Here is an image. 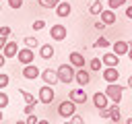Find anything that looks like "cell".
Here are the masks:
<instances>
[{"label":"cell","mask_w":132,"mask_h":124,"mask_svg":"<svg viewBox=\"0 0 132 124\" xmlns=\"http://www.w3.org/2000/svg\"><path fill=\"white\" fill-rule=\"evenodd\" d=\"M58 79H60V83H64V85H70V83H74V76H76V68L68 62V64H60L58 68Z\"/></svg>","instance_id":"1"},{"label":"cell","mask_w":132,"mask_h":124,"mask_svg":"<svg viewBox=\"0 0 132 124\" xmlns=\"http://www.w3.org/2000/svg\"><path fill=\"white\" fill-rule=\"evenodd\" d=\"M124 91H126V89H124V85H120V83H107V87H105V95L109 97L111 103H120Z\"/></svg>","instance_id":"2"},{"label":"cell","mask_w":132,"mask_h":124,"mask_svg":"<svg viewBox=\"0 0 132 124\" xmlns=\"http://www.w3.org/2000/svg\"><path fill=\"white\" fill-rule=\"evenodd\" d=\"M74 112H76V103H74L70 97L64 99V101H60V105H58V116H60V118H66V120H68Z\"/></svg>","instance_id":"3"},{"label":"cell","mask_w":132,"mask_h":124,"mask_svg":"<svg viewBox=\"0 0 132 124\" xmlns=\"http://www.w3.org/2000/svg\"><path fill=\"white\" fill-rule=\"evenodd\" d=\"M54 97H56V93H54V85H43V87L39 89V103L50 105V103L54 101Z\"/></svg>","instance_id":"4"},{"label":"cell","mask_w":132,"mask_h":124,"mask_svg":"<svg viewBox=\"0 0 132 124\" xmlns=\"http://www.w3.org/2000/svg\"><path fill=\"white\" fill-rule=\"evenodd\" d=\"M66 35H68L66 25H52V27H50V37H52L54 41H64Z\"/></svg>","instance_id":"5"},{"label":"cell","mask_w":132,"mask_h":124,"mask_svg":"<svg viewBox=\"0 0 132 124\" xmlns=\"http://www.w3.org/2000/svg\"><path fill=\"white\" fill-rule=\"evenodd\" d=\"M33 58H35V54H33V48H21L19 50V54H16V60L25 66V64H33Z\"/></svg>","instance_id":"6"},{"label":"cell","mask_w":132,"mask_h":124,"mask_svg":"<svg viewBox=\"0 0 132 124\" xmlns=\"http://www.w3.org/2000/svg\"><path fill=\"white\" fill-rule=\"evenodd\" d=\"M101 76H103V81H105V83H118V79H120L118 66H103Z\"/></svg>","instance_id":"7"},{"label":"cell","mask_w":132,"mask_h":124,"mask_svg":"<svg viewBox=\"0 0 132 124\" xmlns=\"http://www.w3.org/2000/svg\"><path fill=\"white\" fill-rule=\"evenodd\" d=\"M68 97L76 103V105H85L87 103V91H82V87H78V89H72V91H68Z\"/></svg>","instance_id":"8"},{"label":"cell","mask_w":132,"mask_h":124,"mask_svg":"<svg viewBox=\"0 0 132 124\" xmlns=\"http://www.w3.org/2000/svg\"><path fill=\"white\" fill-rule=\"evenodd\" d=\"M21 74H23L27 81H35V79H39V76H41V70H39L35 64H25Z\"/></svg>","instance_id":"9"},{"label":"cell","mask_w":132,"mask_h":124,"mask_svg":"<svg viewBox=\"0 0 132 124\" xmlns=\"http://www.w3.org/2000/svg\"><path fill=\"white\" fill-rule=\"evenodd\" d=\"M41 81H43L45 85H58V83H60V79H58V70H54V68H45V70H41Z\"/></svg>","instance_id":"10"},{"label":"cell","mask_w":132,"mask_h":124,"mask_svg":"<svg viewBox=\"0 0 132 124\" xmlns=\"http://www.w3.org/2000/svg\"><path fill=\"white\" fill-rule=\"evenodd\" d=\"M74 81L78 83V87H87V85L91 83V70H87L85 66H82V68H76V76H74Z\"/></svg>","instance_id":"11"},{"label":"cell","mask_w":132,"mask_h":124,"mask_svg":"<svg viewBox=\"0 0 132 124\" xmlns=\"http://www.w3.org/2000/svg\"><path fill=\"white\" fill-rule=\"evenodd\" d=\"M99 21H101V23H105V25H113V23L118 21L116 10H113V8H103V10H101V14H99Z\"/></svg>","instance_id":"12"},{"label":"cell","mask_w":132,"mask_h":124,"mask_svg":"<svg viewBox=\"0 0 132 124\" xmlns=\"http://www.w3.org/2000/svg\"><path fill=\"white\" fill-rule=\"evenodd\" d=\"M93 103H95L97 110L107 107V105H109V97L105 95V91H95V95H93Z\"/></svg>","instance_id":"13"},{"label":"cell","mask_w":132,"mask_h":124,"mask_svg":"<svg viewBox=\"0 0 132 124\" xmlns=\"http://www.w3.org/2000/svg\"><path fill=\"white\" fill-rule=\"evenodd\" d=\"M68 62H70L74 68H82L87 60H85V56H82L80 52H70V54H68Z\"/></svg>","instance_id":"14"},{"label":"cell","mask_w":132,"mask_h":124,"mask_svg":"<svg viewBox=\"0 0 132 124\" xmlns=\"http://www.w3.org/2000/svg\"><path fill=\"white\" fill-rule=\"evenodd\" d=\"M111 50H113L118 56H128L130 41H113V43H111Z\"/></svg>","instance_id":"15"},{"label":"cell","mask_w":132,"mask_h":124,"mask_svg":"<svg viewBox=\"0 0 132 124\" xmlns=\"http://www.w3.org/2000/svg\"><path fill=\"white\" fill-rule=\"evenodd\" d=\"M54 54H56V50H54L52 43H43V45H39V58H41V60H52Z\"/></svg>","instance_id":"16"},{"label":"cell","mask_w":132,"mask_h":124,"mask_svg":"<svg viewBox=\"0 0 132 124\" xmlns=\"http://www.w3.org/2000/svg\"><path fill=\"white\" fill-rule=\"evenodd\" d=\"M101 60H103V64H105V66H118V64H120V56H118L113 50H111V52H107V54H103V56H101Z\"/></svg>","instance_id":"17"},{"label":"cell","mask_w":132,"mask_h":124,"mask_svg":"<svg viewBox=\"0 0 132 124\" xmlns=\"http://www.w3.org/2000/svg\"><path fill=\"white\" fill-rule=\"evenodd\" d=\"M70 12H72V6H70V2H62V0H60V2H58V6H56V14L62 19V17H68Z\"/></svg>","instance_id":"18"},{"label":"cell","mask_w":132,"mask_h":124,"mask_svg":"<svg viewBox=\"0 0 132 124\" xmlns=\"http://www.w3.org/2000/svg\"><path fill=\"white\" fill-rule=\"evenodd\" d=\"M19 50H21V48L16 45V41H8V43L4 45V50H2V52H4V56H6V58H16Z\"/></svg>","instance_id":"19"},{"label":"cell","mask_w":132,"mask_h":124,"mask_svg":"<svg viewBox=\"0 0 132 124\" xmlns=\"http://www.w3.org/2000/svg\"><path fill=\"white\" fill-rule=\"evenodd\" d=\"M103 66H105V64H103L101 58H91V62H89V70H91V72H101Z\"/></svg>","instance_id":"20"},{"label":"cell","mask_w":132,"mask_h":124,"mask_svg":"<svg viewBox=\"0 0 132 124\" xmlns=\"http://www.w3.org/2000/svg\"><path fill=\"white\" fill-rule=\"evenodd\" d=\"M109 120H111V122H120V120H122V114H120L118 103H111V105H109Z\"/></svg>","instance_id":"21"},{"label":"cell","mask_w":132,"mask_h":124,"mask_svg":"<svg viewBox=\"0 0 132 124\" xmlns=\"http://www.w3.org/2000/svg\"><path fill=\"white\" fill-rule=\"evenodd\" d=\"M21 95H23L25 103H33V105H37V103H39V97H35L33 93H29V91H25V89H21Z\"/></svg>","instance_id":"22"},{"label":"cell","mask_w":132,"mask_h":124,"mask_svg":"<svg viewBox=\"0 0 132 124\" xmlns=\"http://www.w3.org/2000/svg\"><path fill=\"white\" fill-rule=\"evenodd\" d=\"M101 10H103V2H101V0H95V2L89 6V12H91V14H101Z\"/></svg>","instance_id":"23"},{"label":"cell","mask_w":132,"mask_h":124,"mask_svg":"<svg viewBox=\"0 0 132 124\" xmlns=\"http://www.w3.org/2000/svg\"><path fill=\"white\" fill-rule=\"evenodd\" d=\"M109 45H111V41L107 37H103V35H99L95 39V43H93V48H109Z\"/></svg>","instance_id":"24"},{"label":"cell","mask_w":132,"mask_h":124,"mask_svg":"<svg viewBox=\"0 0 132 124\" xmlns=\"http://www.w3.org/2000/svg\"><path fill=\"white\" fill-rule=\"evenodd\" d=\"M37 2H39L41 8H56L60 0H37Z\"/></svg>","instance_id":"25"},{"label":"cell","mask_w":132,"mask_h":124,"mask_svg":"<svg viewBox=\"0 0 132 124\" xmlns=\"http://www.w3.org/2000/svg\"><path fill=\"white\" fill-rule=\"evenodd\" d=\"M23 43H25L27 48H33V50H35V48L39 45V41H37V37H31V35H29V37H25V39H23Z\"/></svg>","instance_id":"26"},{"label":"cell","mask_w":132,"mask_h":124,"mask_svg":"<svg viewBox=\"0 0 132 124\" xmlns=\"http://www.w3.org/2000/svg\"><path fill=\"white\" fill-rule=\"evenodd\" d=\"M8 101H10V97H8V93L0 89V110H4V107L8 105Z\"/></svg>","instance_id":"27"},{"label":"cell","mask_w":132,"mask_h":124,"mask_svg":"<svg viewBox=\"0 0 132 124\" xmlns=\"http://www.w3.org/2000/svg\"><path fill=\"white\" fill-rule=\"evenodd\" d=\"M45 25H47V23H45V21H43V19H35V21H33V25H31V27H33V29H35V31H41V29H45Z\"/></svg>","instance_id":"28"},{"label":"cell","mask_w":132,"mask_h":124,"mask_svg":"<svg viewBox=\"0 0 132 124\" xmlns=\"http://www.w3.org/2000/svg\"><path fill=\"white\" fill-rule=\"evenodd\" d=\"M126 2H128V0H107V6L116 10V8H120V6H124Z\"/></svg>","instance_id":"29"},{"label":"cell","mask_w":132,"mask_h":124,"mask_svg":"<svg viewBox=\"0 0 132 124\" xmlns=\"http://www.w3.org/2000/svg\"><path fill=\"white\" fill-rule=\"evenodd\" d=\"M8 83H10L8 74H2V72H0V89H6V87H8Z\"/></svg>","instance_id":"30"},{"label":"cell","mask_w":132,"mask_h":124,"mask_svg":"<svg viewBox=\"0 0 132 124\" xmlns=\"http://www.w3.org/2000/svg\"><path fill=\"white\" fill-rule=\"evenodd\" d=\"M25 122H27V124H39V118H37L35 114H27V118H25Z\"/></svg>","instance_id":"31"},{"label":"cell","mask_w":132,"mask_h":124,"mask_svg":"<svg viewBox=\"0 0 132 124\" xmlns=\"http://www.w3.org/2000/svg\"><path fill=\"white\" fill-rule=\"evenodd\" d=\"M8 6L14 8V10H19V8L23 6V0H8Z\"/></svg>","instance_id":"32"},{"label":"cell","mask_w":132,"mask_h":124,"mask_svg":"<svg viewBox=\"0 0 132 124\" xmlns=\"http://www.w3.org/2000/svg\"><path fill=\"white\" fill-rule=\"evenodd\" d=\"M99 116H101L103 120H109V105H107V107H101V110H99Z\"/></svg>","instance_id":"33"},{"label":"cell","mask_w":132,"mask_h":124,"mask_svg":"<svg viewBox=\"0 0 132 124\" xmlns=\"http://www.w3.org/2000/svg\"><path fill=\"white\" fill-rule=\"evenodd\" d=\"M0 35L8 37V35H10V27H8V25H0Z\"/></svg>","instance_id":"34"},{"label":"cell","mask_w":132,"mask_h":124,"mask_svg":"<svg viewBox=\"0 0 132 124\" xmlns=\"http://www.w3.org/2000/svg\"><path fill=\"white\" fill-rule=\"evenodd\" d=\"M68 122H72V124H80V122H82V116H76V114H72V116L68 118Z\"/></svg>","instance_id":"35"},{"label":"cell","mask_w":132,"mask_h":124,"mask_svg":"<svg viewBox=\"0 0 132 124\" xmlns=\"http://www.w3.org/2000/svg\"><path fill=\"white\" fill-rule=\"evenodd\" d=\"M33 110H35L33 103H25V114H33Z\"/></svg>","instance_id":"36"},{"label":"cell","mask_w":132,"mask_h":124,"mask_svg":"<svg viewBox=\"0 0 132 124\" xmlns=\"http://www.w3.org/2000/svg\"><path fill=\"white\" fill-rule=\"evenodd\" d=\"M8 43V37H4V35H0V52L4 50V45Z\"/></svg>","instance_id":"37"},{"label":"cell","mask_w":132,"mask_h":124,"mask_svg":"<svg viewBox=\"0 0 132 124\" xmlns=\"http://www.w3.org/2000/svg\"><path fill=\"white\" fill-rule=\"evenodd\" d=\"M105 27H107V25H105V23H101V21H99V23H95V29H97V31H101V29H105Z\"/></svg>","instance_id":"38"},{"label":"cell","mask_w":132,"mask_h":124,"mask_svg":"<svg viewBox=\"0 0 132 124\" xmlns=\"http://www.w3.org/2000/svg\"><path fill=\"white\" fill-rule=\"evenodd\" d=\"M6 64V56H4V52H0V68Z\"/></svg>","instance_id":"39"},{"label":"cell","mask_w":132,"mask_h":124,"mask_svg":"<svg viewBox=\"0 0 132 124\" xmlns=\"http://www.w3.org/2000/svg\"><path fill=\"white\" fill-rule=\"evenodd\" d=\"M126 17H128V19H132V6H128V8H126Z\"/></svg>","instance_id":"40"},{"label":"cell","mask_w":132,"mask_h":124,"mask_svg":"<svg viewBox=\"0 0 132 124\" xmlns=\"http://www.w3.org/2000/svg\"><path fill=\"white\" fill-rule=\"evenodd\" d=\"M128 58L132 60V41H130V50H128Z\"/></svg>","instance_id":"41"},{"label":"cell","mask_w":132,"mask_h":124,"mask_svg":"<svg viewBox=\"0 0 132 124\" xmlns=\"http://www.w3.org/2000/svg\"><path fill=\"white\" fill-rule=\"evenodd\" d=\"M128 87H130V89H132V74H130V76H128Z\"/></svg>","instance_id":"42"},{"label":"cell","mask_w":132,"mask_h":124,"mask_svg":"<svg viewBox=\"0 0 132 124\" xmlns=\"http://www.w3.org/2000/svg\"><path fill=\"white\" fill-rule=\"evenodd\" d=\"M2 120H4V114H2V110H0V122H2Z\"/></svg>","instance_id":"43"},{"label":"cell","mask_w":132,"mask_h":124,"mask_svg":"<svg viewBox=\"0 0 132 124\" xmlns=\"http://www.w3.org/2000/svg\"><path fill=\"white\" fill-rule=\"evenodd\" d=\"M0 10H2V2H0Z\"/></svg>","instance_id":"44"},{"label":"cell","mask_w":132,"mask_h":124,"mask_svg":"<svg viewBox=\"0 0 132 124\" xmlns=\"http://www.w3.org/2000/svg\"><path fill=\"white\" fill-rule=\"evenodd\" d=\"M0 2H2V0H0Z\"/></svg>","instance_id":"45"}]
</instances>
